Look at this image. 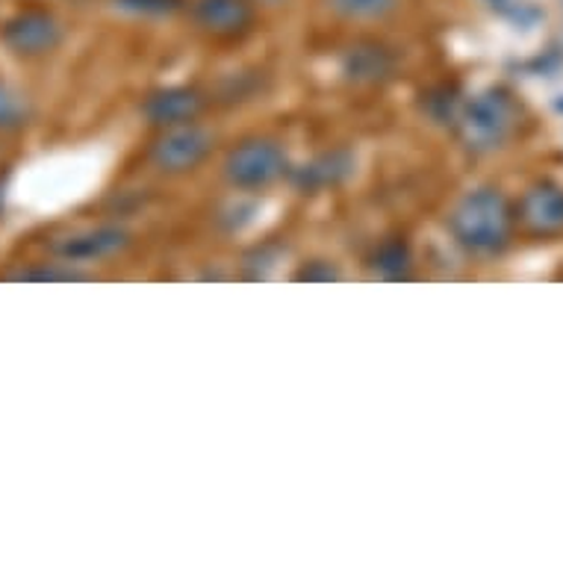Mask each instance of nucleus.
Wrapping results in <instances>:
<instances>
[{
    "mask_svg": "<svg viewBox=\"0 0 563 563\" xmlns=\"http://www.w3.org/2000/svg\"><path fill=\"white\" fill-rule=\"evenodd\" d=\"M454 240L472 254H496L508 245L514 231V213L499 189H475L463 195L449 216Z\"/></svg>",
    "mask_w": 563,
    "mask_h": 563,
    "instance_id": "nucleus-1",
    "label": "nucleus"
},
{
    "mask_svg": "<svg viewBox=\"0 0 563 563\" xmlns=\"http://www.w3.org/2000/svg\"><path fill=\"white\" fill-rule=\"evenodd\" d=\"M517 124V103L508 92L489 89L475 95L461 112H457V136L475 154H487L505 145V139L514 133Z\"/></svg>",
    "mask_w": 563,
    "mask_h": 563,
    "instance_id": "nucleus-2",
    "label": "nucleus"
},
{
    "mask_svg": "<svg viewBox=\"0 0 563 563\" xmlns=\"http://www.w3.org/2000/svg\"><path fill=\"white\" fill-rule=\"evenodd\" d=\"M222 175L233 189H245V192L268 189L280 177L289 175L287 151L280 148V142L275 139H245L224 157Z\"/></svg>",
    "mask_w": 563,
    "mask_h": 563,
    "instance_id": "nucleus-3",
    "label": "nucleus"
},
{
    "mask_svg": "<svg viewBox=\"0 0 563 563\" xmlns=\"http://www.w3.org/2000/svg\"><path fill=\"white\" fill-rule=\"evenodd\" d=\"M213 151V133L201 124H175V128H163L148 148V159L159 172L166 175H184L201 166L203 159Z\"/></svg>",
    "mask_w": 563,
    "mask_h": 563,
    "instance_id": "nucleus-4",
    "label": "nucleus"
},
{
    "mask_svg": "<svg viewBox=\"0 0 563 563\" xmlns=\"http://www.w3.org/2000/svg\"><path fill=\"white\" fill-rule=\"evenodd\" d=\"M207 101L198 89H189V86H166V89H157L151 92L145 101H142V115L154 124V128H175V124H189V121H198V115L203 112Z\"/></svg>",
    "mask_w": 563,
    "mask_h": 563,
    "instance_id": "nucleus-5",
    "label": "nucleus"
},
{
    "mask_svg": "<svg viewBox=\"0 0 563 563\" xmlns=\"http://www.w3.org/2000/svg\"><path fill=\"white\" fill-rule=\"evenodd\" d=\"M59 36H63V30H59L56 19L42 10L19 12V15L7 21V27H3V42H7L15 54L24 56H38L47 54V51H54V47L59 45Z\"/></svg>",
    "mask_w": 563,
    "mask_h": 563,
    "instance_id": "nucleus-6",
    "label": "nucleus"
},
{
    "mask_svg": "<svg viewBox=\"0 0 563 563\" xmlns=\"http://www.w3.org/2000/svg\"><path fill=\"white\" fill-rule=\"evenodd\" d=\"M195 24L219 38L240 36L254 21L251 0H192Z\"/></svg>",
    "mask_w": 563,
    "mask_h": 563,
    "instance_id": "nucleus-7",
    "label": "nucleus"
},
{
    "mask_svg": "<svg viewBox=\"0 0 563 563\" xmlns=\"http://www.w3.org/2000/svg\"><path fill=\"white\" fill-rule=\"evenodd\" d=\"M130 245V233L119 224H103V228H92V231H80L75 236L54 242V251L63 260H103Z\"/></svg>",
    "mask_w": 563,
    "mask_h": 563,
    "instance_id": "nucleus-8",
    "label": "nucleus"
},
{
    "mask_svg": "<svg viewBox=\"0 0 563 563\" xmlns=\"http://www.w3.org/2000/svg\"><path fill=\"white\" fill-rule=\"evenodd\" d=\"M519 219L534 233L563 231V186L537 184L519 201Z\"/></svg>",
    "mask_w": 563,
    "mask_h": 563,
    "instance_id": "nucleus-9",
    "label": "nucleus"
},
{
    "mask_svg": "<svg viewBox=\"0 0 563 563\" xmlns=\"http://www.w3.org/2000/svg\"><path fill=\"white\" fill-rule=\"evenodd\" d=\"M351 168H354V159H351L349 151H328V154H319L316 159H310L307 166L296 168L292 184L301 192H322V189L342 184L351 175Z\"/></svg>",
    "mask_w": 563,
    "mask_h": 563,
    "instance_id": "nucleus-10",
    "label": "nucleus"
},
{
    "mask_svg": "<svg viewBox=\"0 0 563 563\" xmlns=\"http://www.w3.org/2000/svg\"><path fill=\"white\" fill-rule=\"evenodd\" d=\"M354 80H366V84H375L380 77H387L393 71V56L378 45H361L351 47L349 65H345Z\"/></svg>",
    "mask_w": 563,
    "mask_h": 563,
    "instance_id": "nucleus-11",
    "label": "nucleus"
},
{
    "mask_svg": "<svg viewBox=\"0 0 563 563\" xmlns=\"http://www.w3.org/2000/svg\"><path fill=\"white\" fill-rule=\"evenodd\" d=\"M328 3H331L333 12L354 21L384 19L398 7V0H328Z\"/></svg>",
    "mask_w": 563,
    "mask_h": 563,
    "instance_id": "nucleus-12",
    "label": "nucleus"
},
{
    "mask_svg": "<svg viewBox=\"0 0 563 563\" xmlns=\"http://www.w3.org/2000/svg\"><path fill=\"white\" fill-rule=\"evenodd\" d=\"M375 272L384 277H401L407 275V268H410V251H407L405 242H387V245H380L378 254H375Z\"/></svg>",
    "mask_w": 563,
    "mask_h": 563,
    "instance_id": "nucleus-13",
    "label": "nucleus"
},
{
    "mask_svg": "<svg viewBox=\"0 0 563 563\" xmlns=\"http://www.w3.org/2000/svg\"><path fill=\"white\" fill-rule=\"evenodd\" d=\"M115 10L136 15V19H163V15H175L184 10L186 0H112Z\"/></svg>",
    "mask_w": 563,
    "mask_h": 563,
    "instance_id": "nucleus-14",
    "label": "nucleus"
},
{
    "mask_svg": "<svg viewBox=\"0 0 563 563\" xmlns=\"http://www.w3.org/2000/svg\"><path fill=\"white\" fill-rule=\"evenodd\" d=\"M27 121V103L15 89L0 84V130H15Z\"/></svg>",
    "mask_w": 563,
    "mask_h": 563,
    "instance_id": "nucleus-15",
    "label": "nucleus"
},
{
    "mask_svg": "<svg viewBox=\"0 0 563 563\" xmlns=\"http://www.w3.org/2000/svg\"><path fill=\"white\" fill-rule=\"evenodd\" d=\"M19 280H80L84 275H77V272H56V268H42V272H21L15 275Z\"/></svg>",
    "mask_w": 563,
    "mask_h": 563,
    "instance_id": "nucleus-16",
    "label": "nucleus"
},
{
    "mask_svg": "<svg viewBox=\"0 0 563 563\" xmlns=\"http://www.w3.org/2000/svg\"><path fill=\"white\" fill-rule=\"evenodd\" d=\"M263 3H277V0H263Z\"/></svg>",
    "mask_w": 563,
    "mask_h": 563,
    "instance_id": "nucleus-17",
    "label": "nucleus"
}]
</instances>
